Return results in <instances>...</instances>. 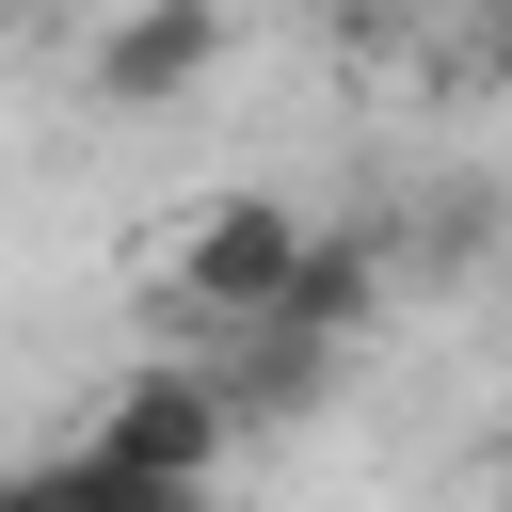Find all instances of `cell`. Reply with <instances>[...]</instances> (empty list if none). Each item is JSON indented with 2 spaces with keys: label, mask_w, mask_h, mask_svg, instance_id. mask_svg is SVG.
Masks as SVG:
<instances>
[{
  "label": "cell",
  "mask_w": 512,
  "mask_h": 512,
  "mask_svg": "<svg viewBox=\"0 0 512 512\" xmlns=\"http://www.w3.org/2000/svg\"><path fill=\"white\" fill-rule=\"evenodd\" d=\"M80 448H112L128 480H176V496H224V464H240V400L208 384V352H144L112 400H96V432Z\"/></svg>",
  "instance_id": "obj_1"
},
{
  "label": "cell",
  "mask_w": 512,
  "mask_h": 512,
  "mask_svg": "<svg viewBox=\"0 0 512 512\" xmlns=\"http://www.w3.org/2000/svg\"><path fill=\"white\" fill-rule=\"evenodd\" d=\"M288 256H304V208L288 192H224V208H192L176 240H160V288H176V320H256L272 288H288Z\"/></svg>",
  "instance_id": "obj_2"
},
{
  "label": "cell",
  "mask_w": 512,
  "mask_h": 512,
  "mask_svg": "<svg viewBox=\"0 0 512 512\" xmlns=\"http://www.w3.org/2000/svg\"><path fill=\"white\" fill-rule=\"evenodd\" d=\"M384 288H400V240L304 208V256H288V288H272L256 320H272V336H320V352H368V336H384Z\"/></svg>",
  "instance_id": "obj_3"
},
{
  "label": "cell",
  "mask_w": 512,
  "mask_h": 512,
  "mask_svg": "<svg viewBox=\"0 0 512 512\" xmlns=\"http://www.w3.org/2000/svg\"><path fill=\"white\" fill-rule=\"evenodd\" d=\"M224 80V0H112L96 16V96L112 112H176Z\"/></svg>",
  "instance_id": "obj_4"
},
{
  "label": "cell",
  "mask_w": 512,
  "mask_h": 512,
  "mask_svg": "<svg viewBox=\"0 0 512 512\" xmlns=\"http://www.w3.org/2000/svg\"><path fill=\"white\" fill-rule=\"evenodd\" d=\"M0 512H208V496L128 480L112 448H48V464H0Z\"/></svg>",
  "instance_id": "obj_5"
},
{
  "label": "cell",
  "mask_w": 512,
  "mask_h": 512,
  "mask_svg": "<svg viewBox=\"0 0 512 512\" xmlns=\"http://www.w3.org/2000/svg\"><path fill=\"white\" fill-rule=\"evenodd\" d=\"M0 16H48V0H0Z\"/></svg>",
  "instance_id": "obj_6"
},
{
  "label": "cell",
  "mask_w": 512,
  "mask_h": 512,
  "mask_svg": "<svg viewBox=\"0 0 512 512\" xmlns=\"http://www.w3.org/2000/svg\"><path fill=\"white\" fill-rule=\"evenodd\" d=\"M496 512H512V480H496Z\"/></svg>",
  "instance_id": "obj_7"
}]
</instances>
